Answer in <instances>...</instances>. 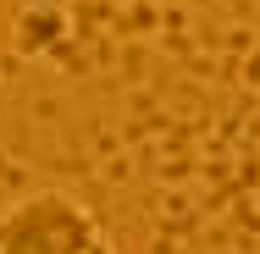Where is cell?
I'll use <instances>...</instances> for the list:
<instances>
[{"label":"cell","mask_w":260,"mask_h":254,"mask_svg":"<svg viewBox=\"0 0 260 254\" xmlns=\"http://www.w3.org/2000/svg\"><path fill=\"white\" fill-rule=\"evenodd\" d=\"M94 243V215L67 194H28L0 215V254H89Z\"/></svg>","instance_id":"obj_1"},{"label":"cell","mask_w":260,"mask_h":254,"mask_svg":"<svg viewBox=\"0 0 260 254\" xmlns=\"http://www.w3.org/2000/svg\"><path fill=\"white\" fill-rule=\"evenodd\" d=\"M89 254H116V249H111V243H105V238H100V243H94V249H89Z\"/></svg>","instance_id":"obj_2"}]
</instances>
